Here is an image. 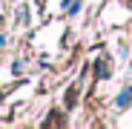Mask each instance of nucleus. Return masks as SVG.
I'll list each match as a JSON object with an SVG mask.
<instances>
[{
    "label": "nucleus",
    "instance_id": "f257e3e1",
    "mask_svg": "<svg viewBox=\"0 0 132 129\" xmlns=\"http://www.w3.org/2000/svg\"><path fill=\"white\" fill-rule=\"evenodd\" d=\"M129 103H132V89H123L118 95V106H129Z\"/></svg>",
    "mask_w": 132,
    "mask_h": 129
},
{
    "label": "nucleus",
    "instance_id": "f03ea898",
    "mask_svg": "<svg viewBox=\"0 0 132 129\" xmlns=\"http://www.w3.org/2000/svg\"><path fill=\"white\" fill-rule=\"evenodd\" d=\"M0 46H3V35H0Z\"/></svg>",
    "mask_w": 132,
    "mask_h": 129
}]
</instances>
